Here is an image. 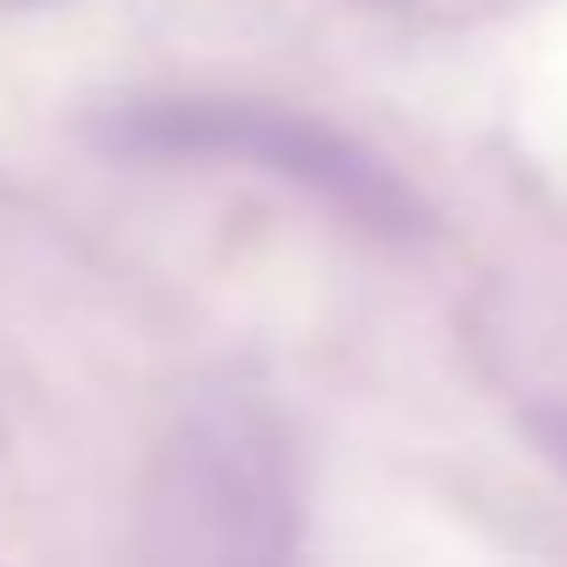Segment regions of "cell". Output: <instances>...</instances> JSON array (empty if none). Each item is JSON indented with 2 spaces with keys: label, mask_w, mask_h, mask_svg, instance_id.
Returning <instances> with one entry per match:
<instances>
[{
  "label": "cell",
  "mask_w": 567,
  "mask_h": 567,
  "mask_svg": "<svg viewBox=\"0 0 567 567\" xmlns=\"http://www.w3.org/2000/svg\"><path fill=\"white\" fill-rule=\"evenodd\" d=\"M546 439H554V453L567 460V416H554V424H546Z\"/></svg>",
  "instance_id": "obj_1"
}]
</instances>
